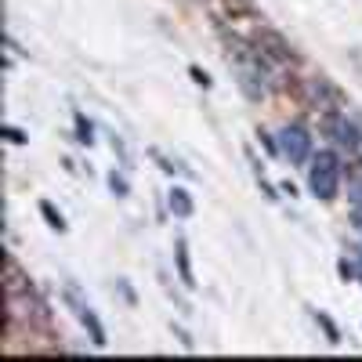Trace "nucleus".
I'll return each instance as SVG.
<instances>
[{"label":"nucleus","mask_w":362,"mask_h":362,"mask_svg":"<svg viewBox=\"0 0 362 362\" xmlns=\"http://www.w3.org/2000/svg\"><path fill=\"white\" fill-rule=\"evenodd\" d=\"M308 189L322 203H334L341 196V156L334 153V148L312 153V160H308Z\"/></svg>","instance_id":"nucleus-1"},{"label":"nucleus","mask_w":362,"mask_h":362,"mask_svg":"<svg viewBox=\"0 0 362 362\" xmlns=\"http://www.w3.org/2000/svg\"><path fill=\"white\" fill-rule=\"evenodd\" d=\"M322 134L334 141V148L348 156H362V119L348 116V112H322Z\"/></svg>","instance_id":"nucleus-2"},{"label":"nucleus","mask_w":362,"mask_h":362,"mask_svg":"<svg viewBox=\"0 0 362 362\" xmlns=\"http://www.w3.org/2000/svg\"><path fill=\"white\" fill-rule=\"evenodd\" d=\"M312 131L305 124H286L279 131V156L290 160V167H305L312 160Z\"/></svg>","instance_id":"nucleus-3"},{"label":"nucleus","mask_w":362,"mask_h":362,"mask_svg":"<svg viewBox=\"0 0 362 362\" xmlns=\"http://www.w3.org/2000/svg\"><path fill=\"white\" fill-rule=\"evenodd\" d=\"M305 98H308V105L319 109V112H334V109L344 102L341 87H337L334 80H326V76H312V80L305 83Z\"/></svg>","instance_id":"nucleus-4"},{"label":"nucleus","mask_w":362,"mask_h":362,"mask_svg":"<svg viewBox=\"0 0 362 362\" xmlns=\"http://www.w3.org/2000/svg\"><path fill=\"white\" fill-rule=\"evenodd\" d=\"M254 47L268 58V62H279V66L297 62V54H293L290 40H286L283 33H276V29H257V33H254Z\"/></svg>","instance_id":"nucleus-5"},{"label":"nucleus","mask_w":362,"mask_h":362,"mask_svg":"<svg viewBox=\"0 0 362 362\" xmlns=\"http://www.w3.org/2000/svg\"><path fill=\"white\" fill-rule=\"evenodd\" d=\"M66 305H69V308L76 312V319L83 322V329H87V334H90V341H95L98 348H105V344H109V341H105V326L98 322V315H95V308H87V305H83V300H80V290H76L73 283L66 286Z\"/></svg>","instance_id":"nucleus-6"},{"label":"nucleus","mask_w":362,"mask_h":362,"mask_svg":"<svg viewBox=\"0 0 362 362\" xmlns=\"http://www.w3.org/2000/svg\"><path fill=\"white\" fill-rule=\"evenodd\" d=\"M174 264H177L181 286L196 290V276H192V261H189V243H185V235H177V243H174Z\"/></svg>","instance_id":"nucleus-7"},{"label":"nucleus","mask_w":362,"mask_h":362,"mask_svg":"<svg viewBox=\"0 0 362 362\" xmlns=\"http://www.w3.org/2000/svg\"><path fill=\"white\" fill-rule=\"evenodd\" d=\"M167 206H170V214H174V218H192V210H196L192 196H189L185 189H177V185L167 192Z\"/></svg>","instance_id":"nucleus-8"},{"label":"nucleus","mask_w":362,"mask_h":362,"mask_svg":"<svg viewBox=\"0 0 362 362\" xmlns=\"http://www.w3.org/2000/svg\"><path fill=\"white\" fill-rule=\"evenodd\" d=\"M73 131H76L80 145H95V124H90L83 112H73Z\"/></svg>","instance_id":"nucleus-9"},{"label":"nucleus","mask_w":362,"mask_h":362,"mask_svg":"<svg viewBox=\"0 0 362 362\" xmlns=\"http://www.w3.org/2000/svg\"><path fill=\"white\" fill-rule=\"evenodd\" d=\"M341 276L344 279H358L362 283V250H351V257H341Z\"/></svg>","instance_id":"nucleus-10"},{"label":"nucleus","mask_w":362,"mask_h":362,"mask_svg":"<svg viewBox=\"0 0 362 362\" xmlns=\"http://www.w3.org/2000/svg\"><path fill=\"white\" fill-rule=\"evenodd\" d=\"M148 156H153V160L160 163V170H163V174H185V177H192V170H189V167H181L177 160H170V156H163V153H160V148H148Z\"/></svg>","instance_id":"nucleus-11"},{"label":"nucleus","mask_w":362,"mask_h":362,"mask_svg":"<svg viewBox=\"0 0 362 362\" xmlns=\"http://www.w3.org/2000/svg\"><path fill=\"white\" fill-rule=\"evenodd\" d=\"M40 214H44V221H47L54 232H66V218L54 210V203H51V199H40Z\"/></svg>","instance_id":"nucleus-12"},{"label":"nucleus","mask_w":362,"mask_h":362,"mask_svg":"<svg viewBox=\"0 0 362 362\" xmlns=\"http://www.w3.org/2000/svg\"><path fill=\"white\" fill-rule=\"evenodd\" d=\"M312 315H315V322L322 326V334H326V341H329V344H341V329L334 326V319H329L326 312H312Z\"/></svg>","instance_id":"nucleus-13"},{"label":"nucleus","mask_w":362,"mask_h":362,"mask_svg":"<svg viewBox=\"0 0 362 362\" xmlns=\"http://www.w3.org/2000/svg\"><path fill=\"white\" fill-rule=\"evenodd\" d=\"M109 189H112L116 199H124V196H131V181H127L124 174H116V170H112V174H109Z\"/></svg>","instance_id":"nucleus-14"},{"label":"nucleus","mask_w":362,"mask_h":362,"mask_svg":"<svg viewBox=\"0 0 362 362\" xmlns=\"http://www.w3.org/2000/svg\"><path fill=\"white\" fill-rule=\"evenodd\" d=\"M170 329H174V337L181 341V348H189V351L196 348V341H192V334H189V329H181V326H174V322H170Z\"/></svg>","instance_id":"nucleus-15"},{"label":"nucleus","mask_w":362,"mask_h":362,"mask_svg":"<svg viewBox=\"0 0 362 362\" xmlns=\"http://www.w3.org/2000/svg\"><path fill=\"white\" fill-rule=\"evenodd\" d=\"M4 134H8V141L11 145H25L29 138H25V131H18V127H4Z\"/></svg>","instance_id":"nucleus-16"},{"label":"nucleus","mask_w":362,"mask_h":362,"mask_svg":"<svg viewBox=\"0 0 362 362\" xmlns=\"http://www.w3.org/2000/svg\"><path fill=\"white\" fill-rule=\"evenodd\" d=\"M189 73H192V80H196V83H199V87H210V83H214V80H210V76H206V73H203V69H199V66H192V69H189Z\"/></svg>","instance_id":"nucleus-17"},{"label":"nucleus","mask_w":362,"mask_h":362,"mask_svg":"<svg viewBox=\"0 0 362 362\" xmlns=\"http://www.w3.org/2000/svg\"><path fill=\"white\" fill-rule=\"evenodd\" d=\"M348 199H351V206H355V203H362V177H358L355 185L348 189Z\"/></svg>","instance_id":"nucleus-18"},{"label":"nucleus","mask_w":362,"mask_h":362,"mask_svg":"<svg viewBox=\"0 0 362 362\" xmlns=\"http://www.w3.org/2000/svg\"><path fill=\"white\" fill-rule=\"evenodd\" d=\"M351 225L362 232V203H355V206H351Z\"/></svg>","instance_id":"nucleus-19"},{"label":"nucleus","mask_w":362,"mask_h":362,"mask_svg":"<svg viewBox=\"0 0 362 362\" xmlns=\"http://www.w3.org/2000/svg\"><path fill=\"white\" fill-rule=\"evenodd\" d=\"M116 286H119V293H124V297L131 300V305H134V290L127 286V279H116Z\"/></svg>","instance_id":"nucleus-20"}]
</instances>
